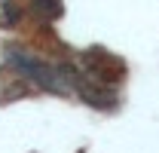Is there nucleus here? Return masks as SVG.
I'll return each mask as SVG.
<instances>
[{
    "mask_svg": "<svg viewBox=\"0 0 159 153\" xmlns=\"http://www.w3.org/2000/svg\"><path fill=\"white\" fill-rule=\"evenodd\" d=\"M12 64H19L21 71L31 76V80H37L43 89H49V92H55V95H64V92H67V86H64V76H61V71L49 67V64H43V61H37V58L12 52Z\"/></svg>",
    "mask_w": 159,
    "mask_h": 153,
    "instance_id": "nucleus-1",
    "label": "nucleus"
}]
</instances>
